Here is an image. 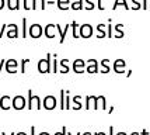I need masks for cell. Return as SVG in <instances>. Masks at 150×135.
<instances>
[{"label":"cell","instance_id":"obj_54","mask_svg":"<svg viewBox=\"0 0 150 135\" xmlns=\"http://www.w3.org/2000/svg\"><path fill=\"white\" fill-rule=\"evenodd\" d=\"M149 9H150V4H149Z\"/></svg>","mask_w":150,"mask_h":135},{"label":"cell","instance_id":"obj_33","mask_svg":"<svg viewBox=\"0 0 150 135\" xmlns=\"http://www.w3.org/2000/svg\"><path fill=\"white\" fill-rule=\"evenodd\" d=\"M90 101H93V96H87L86 97V109H90Z\"/></svg>","mask_w":150,"mask_h":135},{"label":"cell","instance_id":"obj_36","mask_svg":"<svg viewBox=\"0 0 150 135\" xmlns=\"http://www.w3.org/2000/svg\"><path fill=\"white\" fill-rule=\"evenodd\" d=\"M52 72H58V61L56 59H53V64H52Z\"/></svg>","mask_w":150,"mask_h":135},{"label":"cell","instance_id":"obj_18","mask_svg":"<svg viewBox=\"0 0 150 135\" xmlns=\"http://www.w3.org/2000/svg\"><path fill=\"white\" fill-rule=\"evenodd\" d=\"M67 62H69V59H62L60 61V73H67L70 71V68L67 66Z\"/></svg>","mask_w":150,"mask_h":135},{"label":"cell","instance_id":"obj_6","mask_svg":"<svg viewBox=\"0 0 150 135\" xmlns=\"http://www.w3.org/2000/svg\"><path fill=\"white\" fill-rule=\"evenodd\" d=\"M56 99L53 96H46L45 99H44V103H42V106H44V109L45 110H53L55 107H56Z\"/></svg>","mask_w":150,"mask_h":135},{"label":"cell","instance_id":"obj_35","mask_svg":"<svg viewBox=\"0 0 150 135\" xmlns=\"http://www.w3.org/2000/svg\"><path fill=\"white\" fill-rule=\"evenodd\" d=\"M132 1H133V4H135V6H133V10H139V9L142 7V4H140L139 0H132Z\"/></svg>","mask_w":150,"mask_h":135},{"label":"cell","instance_id":"obj_37","mask_svg":"<svg viewBox=\"0 0 150 135\" xmlns=\"http://www.w3.org/2000/svg\"><path fill=\"white\" fill-rule=\"evenodd\" d=\"M55 135H67V129H66L65 125H63V128H62V131H60V132H56Z\"/></svg>","mask_w":150,"mask_h":135},{"label":"cell","instance_id":"obj_19","mask_svg":"<svg viewBox=\"0 0 150 135\" xmlns=\"http://www.w3.org/2000/svg\"><path fill=\"white\" fill-rule=\"evenodd\" d=\"M108 65H110V59L105 58V59H103V61H101V66H103V69H101V73H108V72L111 71Z\"/></svg>","mask_w":150,"mask_h":135},{"label":"cell","instance_id":"obj_44","mask_svg":"<svg viewBox=\"0 0 150 135\" xmlns=\"http://www.w3.org/2000/svg\"><path fill=\"white\" fill-rule=\"evenodd\" d=\"M110 135H114V127H110Z\"/></svg>","mask_w":150,"mask_h":135},{"label":"cell","instance_id":"obj_53","mask_svg":"<svg viewBox=\"0 0 150 135\" xmlns=\"http://www.w3.org/2000/svg\"><path fill=\"white\" fill-rule=\"evenodd\" d=\"M67 135H72V134H67ZM77 135H81V134H80V132H79V134Z\"/></svg>","mask_w":150,"mask_h":135},{"label":"cell","instance_id":"obj_2","mask_svg":"<svg viewBox=\"0 0 150 135\" xmlns=\"http://www.w3.org/2000/svg\"><path fill=\"white\" fill-rule=\"evenodd\" d=\"M51 61H52V55H51V54H48L46 58L39 61L38 62V72L39 73H49V72L52 71V69H51Z\"/></svg>","mask_w":150,"mask_h":135},{"label":"cell","instance_id":"obj_24","mask_svg":"<svg viewBox=\"0 0 150 135\" xmlns=\"http://www.w3.org/2000/svg\"><path fill=\"white\" fill-rule=\"evenodd\" d=\"M6 68H18V62L16 59H8L6 62Z\"/></svg>","mask_w":150,"mask_h":135},{"label":"cell","instance_id":"obj_15","mask_svg":"<svg viewBox=\"0 0 150 135\" xmlns=\"http://www.w3.org/2000/svg\"><path fill=\"white\" fill-rule=\"evenodd\" d=\"M70 0H56V4H58L59 10H69L70 9Z\"/></svg>","mask_w":150,"mask_h":135},{"label":"cell","instance_id":"obj_14","mask_svg":"<svg viewBox=\"0 0 150 135\" xmlns=\"http://www.w3.org/2000/svg\"><path fill=\"white\" fill-rule=\"evenodd\" d=\"M20 3H21V0H7V9L8 10H20Z\"/></svg>","mask_w":150,"mask_h":135},{"label":"cell","instance_id":"obj_29","mask_svg":"<svg viewBox=\"0 0 150 135\" xmlns=\"http://www.w3.org/2000/svg\"><path fill=\"white\" fill-rule=\"evenodd\" d=\"M86 10H93L94 9V1L93 0H86Z\"/></svg>","mask_w":150,"mask_h":135},{"label":"cell","instance_id":"obj_13","mask_svg":"<svg viewBox=\"0 0 150 135\" xmlns=\"http://www.w3.org/2000/svg\"><path fill=\"white\" fill-rule=\"evenodd\" d=\"M70 27H72V24H67V26H66L65 28L62 30V28H60V26H59V24H56V30L59 31V35H60V44H63V41H65L66 34H67V30H69Z\"/></svg>","mask_w":150,"mask_h":135},{"label":"cell","instance_id":"obj_20","mask_svg":"<svg viewBox=\"0 0 150 135\" xmlns=\"http://www.w3.org/2000/svg\"><path fill=\"white\" fill-rule=\"evenodd\" d=\"M118 6H124L126 10H129V6H128L126 0H115V3H114V6H112V10H117Z\"/></svg>","mask_w":150,"mask_h":135},{"label":"cell","instance_id":"obj_49","mask_svg":"<svg viewBox=\"0 0 150 135\" xmlns=\"http://www.w3.org/2000/svg\"><path fill=\"white\" fill-rule=\"evenodd\" d=\"M16 135H27L25 132H18V134H16Z\"/></svg>","mask_w":150,"mask_h":135},{"label":"cell","instance_id":"obj_10","mask_svg":"<svg viewBox=\"0 0 150 135\" xmlns=\"http://www.w3.org/2000/svg\"><path fill=\"white\" fill-rule=\"evenodd\" d=\"M13 101L10 96H3L0 99V109L1 110H10V107H13V104H10Z\"/></svg>","mask_w":150,"mask_h":135},{"label":"cell","instance_id":"obj_50","mask_svg":"<svg viewBox=\"0 0 150 135\" xmlns=\"http://www.w3.org/2000/svg\"><path fill=\"white\" fill-rule=\"evenodd\" d=\"M83 135H91V134H90V132H84V134H83Z\"/></svg>","mask_w":150,"mask_h":135},{"label":"cell","instance_id":"obj_9","mask_svg":"<svg viewBox=\"0 0 150 135\" xmlns=\"http://www.w3.org/2000/svg\"><path fill=\"white\" fill-rule=\"evenodd\" d=\"M87 68H86V71L88 72V73H97L98 72V62L96 59H88L87 61Z\"/></svg>","mask_w":150,"mask_h":135},{"label":"cell","instance_id":"obj_25","mask_svg":"<svg viewBox=\"0 0 150 135\" xmlns=\"http://www.w3.org/2000/svg\"><path fill=\"white\" fill-rule=\"evenodd\" d=\"M23 35V38H27L28 37V31H27V20L25 19H23V32H21Z\"/></svg>","mask_w":150,"mask_h":135},{"label":"cell","instance_id":"obj_22","mask_svg":"<svg viewBox=\"0 0 150 135\" xmlns=\"http://www.w3.org/2000/svg\"><path fill=\"white\" fill-rule=\"evenodd\" d=\"M122 27H124V24H117V26H115V32H117L115 37H117V38H122L125 35L124 31H122Z\"/></svg>","mask_w":150,"mask_h":135},{"label":"cell","instance_id":"obj_31","mask_svg":"<svg viewBox=\"0 0 150 135\" xmlns=\"http://www.w3.org/2000/svg\"><path fill=\"white\" fill-rule=\"evenodd\" d=\"M23 1H24V9L25 10H30V9L33 10V1H30V0H23Z\"/></svg>","mask_w":150,"mask_h":135},{"label":"cell","instance_id":"obj_11","mask_svg":"<svg viewBox=\"0 0 150 135\" xmlns=\"http://www.w3.org/2000/svg\"><path fill=\"white\" fill-rule=\"evenodd\" d=\"M125 66H126V64H125L124 59H117V61L114 62V71L117 72V73H124Z\"/></svg>","mask_w":150,"mask_h":135},{"label":"cell","instance_id":"obj_42","mask_svg":"<svg viewBox=\"0 0 150 135\" xmlns=\"http://www.w3.org/2000/svg\"><path fill=\"white\" fill-rule=\"evenodd\" d=\"M4 4H6V1H4V0H0V10H3Z\"/></svg>","mask_w":150,"mask_h":135},{"label":"cell","instance_id":"obj_17","mask_svg":"<svg viewBox=\"0 0 150 135\" xmlns=\"http://www.w3.org/2000/svg\"><path fill=\"white\" fill-rule=\"evenodd\" d=\"M83 0H73L70 3V9L72 10H81L83 9Z\"/></svg>","mask_w":150,"mask_h":135},{"label":"cell","instance_id":"obj_51","mask_svg":"<svg viewBox=\"0 0 150 135\" xmlns=\"http://www.w3.org/2000/svg\"><path fill=\"white\" fill-rule=\"evenodd\" d=\"M131 135H139V134H137V132H132Z\"/></svg>","mask_w":150,"mask_h":135},{"label":"cell","instance_id":"obj_30","mask_svg":"<svg viewBox=\"0 0 150 135\" xmlns=\"http://www.w3.org/2000/svg\"><path fill=\"white\" fill-rule=\"evenodd\" d=\"M98 100H100V103H101V109L103 110L107 109V103H105L107 100H105V97L104 96H98Z\"/></svg>","mask_w":150,"mask_h":135},{"label":"cell","instance_id":"obj_48","mask_svg":"<svg viewBox=\"0 0 150 135\" xmlns=\"http://www.w3.org/2000/svg\"><path fill=\"white\" fill-rule=\"evenodd\" d=\"M117 135H126V132H118Z\"/></svg>","mask_w":150,"mask_h":135},{"label":"cell","instance_id":"obj_26","mask_svg":"<svg viewBox=\"0 0 150 135\" xmlns=\"http://www.w3.org/2000/svg\"><path fill=\"white\" fill-rule=\"evenodd\" d=\"M72 28H73V38H79L80 35L77 34V23H76V21L72 23Z\"/></svg>","mask_w":150,"mask_h":135},{"label":"cell","instance_id":"obj_5","mask_svg":"<svg viewBox=\"0 0 150 135\" xmlns=\"http://www.w3.org/2000/svg\"><path fill=\"white\" fill-rule=\"evenodd\" d=\"M79 35L81 38H90L93 35V27L90 24H83L80 27V31H79Z\"/></svg>","mask_w":150,"mask_h":135},{"label":"cell","instance_id":"obj_27","mask_svg":"<svg viewBox=\"0 0 150 135\" xmlns=\"http://www.w3.org/2000/svg\"><path fill=\"white\" fill-rule=\"evenodd\" d=\"M73 101H74V107H73V109L74 110H80L81 109V104L79 103V101H80V96H74V99H73Z\"/></svg>","mask_w":150,"mask_h":135},{"label":"cell","instance_id":"obj_46","mask_svg":"<svg viewBox=\"0 0 150 135\" xmlns=\"http://www.w3.org/2000/svg\"><path fill=\"white\" fill-rule=\"evenodd\" d=\"M94 135H105V132H96Z\"/></svg>","mask_w":150,"mask_h":135},{"label":"cell","instance_id":"obj_47","mask_svg":"<svg viewBox=\"0 0 150 135\" xmlns=\"http://www.w3.org/2000/svg\"><path fill=\"white\" fill-rule=\"evenodd\" d=\"M39 135H51V134H49V132H41Z\"/></svg>","mask_w":150,"mask_h":135},{"label":"cell","instance_id":"obj_16","mask_svg":"<svg viewBox=\"0 0 150 135\" xmlns=\"http://www.w3.org/2000/svg\"><path fill=\"white\" fill-rule=\"evenodd\" d=\"M33 1V10H38L41 7V10H45V0H31Z\"/></svg>","mask_w":150,"mask_h":135},{"label":"cell","instance_id":"obj_1","mask_svg":"<svg viewBox=\"0 0 150 135\" xmlns=\"http://www.w3.org/2000/svg\"><path fill=\"white\" fill-rule=\"evenodd\" d=\"M28 110H41V99L38 96H34L33 90H28V101H27Z\"/></svg>","mask_w":150,"mask_h":135},{"label":"cell","instance_id":"obj_7","mask_svg":"<svg viewBox=\"0 0 150 135\" xmlns=\"http://www.w3.org/2000/svg\"><path fill=\"white\" fill-rule=\"evenodd\" d=\"M86 62L83 59H76L74 62H73V72L74 73H83L86 71Z\"/></svg>","mask_w":150,"mask_h":135},{"label":"cell","instance_id":"obj_41","mask_svg":"<svg viewBox=\"0 0 150 135\" xmlns=\"http://www.w3.org/2000/svg\"><path fill=\"white\" fill-rule=\"evenodd\" d=\"M3 66H6V61H4V59H1V62H0V72L3 69Z\"/></svg>","mask_w":150,"mask_h":135},{"label":"cell","instance_id":"obj_32","mask_svg":"<svg viewBox=\"0 0 150 135\" xmlns=\"http://www.w3.org/2000/svg\"><path fill=\"white\" fill-rule=\"evenodd\" d=\"M7 28H8V24H3V27L0 28V38H3V35H4V31H6Z\"/></svg>","mask_w":150,"mask_h":135},{"label":"cell","instance_id":"obj_8","mask_svg":"<svg viewBox=\"0 0 150 135\" xmlns=\"http://www.w3.org/2000/svg\"><path fill=\"white\" fill-rule=\"evenodd\" d=\"M18 37V26L17 24H8L7 28V38L14 39Z\"/></svg>","mask_w":150,"mask_h":135},{"label":"cell","instance_id":"obj_45","mask_svg":"<svg viewBox=\"0 0 150 135\" xmlns=\"http://www.w3.org/2000/svg\"><path fill=\"white\" fill-rule=\"evenodd\" d=\"M142 135H149V134H147V131H146V129H143V131H142Z\"/></svg>","mask_w":150,"mask_h":135},{"label":"cell","instance_id":"obj_34","mask_svg":"<svg viewBox=\"0 0 150 135\" xmlns=\"http://www.w3.org/2000/svg\"><path fill=\"white\" fill-rule=\"evenodd\" d=\"M70 109V97H69V91H66V110Z\"/></svg>","mask_w":150,"mask_h":135},{"label":"cell","instance_id":"obj_43","mask_svg":"<svg viewBox=\"0 0 150 135\" xmlns=\"http://www.w3.org/2000/svg\"><path fill=\"white\" fill-rule=\"evenodd\" d=\"M31 135H35V127H31Z\"/></svg>","mask_w":150,"mask_h":135},{"label":"cell","instance_id":"obj_40","mask_svg":"<svg viewBox=\"0 0 150 135\" xmlns=\"http://www.w3.org/2000/svg\"><path fill=\"white\" fill-rule=\"evenodd\" d=\"M142 9H143V10H147V9H149V6H147V0H143V4H142Z\"/></svg>","mask_w":150,"mask_h":135},{"label":"cell","instance_id":"obj_4","mask_svg":"<svg viewBox=\"0 0 150 135\" xmlns=\"http://www.w3.org/2000/svg\"><path fill=\"white\" fill-rule=\"evenodd\" d=\"M11 104H13V109L14 110H17V111H20V110H23V109H25V99L23 96H16L13 99V101H11Z\"/></svg>","mask_w":150,"mask_h":135},{"label":"cell","instance_id":"obj_28","mask_svg":"<svg viewBox=\"0 0 150 135\" xmlns=\"http://www.w3.org/2000/svg\"><path fill=\"white\" fill-rule=\"evenodd\" d=\"M28 62H30V59H23V61H21V69H20V72H21L23 75L25 73V65L28 64Z\"/></svg>","mask_w":150,"mask_h":135},{"label":"cell","instance_id":"obj_52","mask_svg":"<svg viewBox=\"0 0 150 135\" xmlns=\"http://www.w3.org/2000/svg\"><path fill=\"white\" fill-rule=\"evenodd\" d=\"M1 135H6V134H4V132H3V134H1ZM11 135H16V134H14V132H11Z\"/></svg>","mask_w":150,"mask_h":135},{"label":"cell","instance_id":"obj_3","mask_svg":"<svg viewBox=\"0 0 150 135\" xmlns=\"http://www.w3.org/2000/svg\"><path fill=\"white\" fill-rule=\"evenodd\" d=\"M42 34H44V28L39 26V24H31L30 26V37L34 39L39 38V37H42Z\"/></svg>","mask_w":150,"mask_h":135},{"label":"cell","instance_id":"obj_38","mask_svg":"<svg viewBox=\"0 0 150 135\" xmlns=\"http://www.w3.org/2000/svg\"><path fill=\"white\" fill-rule=\"evenodd\" d=\"M107 37H110V38L114 37V35H112V26L111 24H108V35H107Z\"/></svg>","mask_w":150,"mask_h":135},{"label":"cell","instance_id":"obj_23","mask_svg":"<svg viewBox=\"0 0 150 135\" xmlns=\"http://www.w3.org/2000/svg\"><path fill=\"white\" fill-rule=\"evenodd\" d=\"M97 31H98V38H104V37H107V34H105L104 31V24H98L97 26Z\"/></svg>","mask_w":150,"mask_h":135},{"label":"cell","instance_id":"obj_12","mask_svg":"<svg viewBox=\"0 0 150 135\" xmlns=\"http://www.w3.org/2000/svg\"><path fill=\"white\" fill-rule=\"evenodd\" d=\"M55 30H56V24H48L44 30V34H45L46 38H53L55 37Z\"/></svg>","mask_w":150,"mask_h":135},{"label":"cell","instance_id":"obj_39","mask_svg":"<svg viewBox=\"0 0 150 135\" xmlns=\"http://www.w3.org/2000/svg\"><path fill=\"white\" fill-rule=\"evenodd\" d=\"M97 6L100 10H104V6H103V0H98L97 1Z\"/></svg>","mask_w":150,"mask_h":135},{"label":"cell","instance_id":"obj_21","mask_svg":"<svg viewBox=\"0 0 150 135\" xmlns=\"http://www.w3.org/2000/svg\"><path fill=\"white\" fill-rule=\"evenodd\" d=\"M60 109L66 110V90H60Z\"/></svg>","mask_w":150,"mask_h":135}]
</instances>
